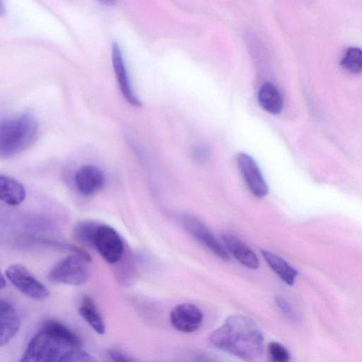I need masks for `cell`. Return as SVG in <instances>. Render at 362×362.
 <instances>
[{
    "instance_id": "2e32d148",
    "label": "cell",
    "mask_w": 362,
    "mask_h": 362,
    "mask_svg": "<svg viewBox=\"0 0 362 362\" xmlns=\"http://www.w3.org/2000/svg\"><path fill=\"white\" fill-rule=\"evenodd\" d=\"M257 98L261 107L271 114H279L283 108V96L277 87L272 83L267 82L262 84L259 90Z\"/></svg>"
},
{
    "instance_id": "d6986e66",
    "label": "cell",
    "mask_w": 362,
    "mask_h": 362,
    "mask_svg": "<svg viewBox=\"0 0 362 362\" xmlns=\"http://www.w3.org/2000/svg\"><path fill=\"white\" fill-rule=\"evenodd\" d=\"M100 224L90 220L80 221L74 228V237L80 243L93 247L95 236Z\"/></svg>"
},
{
    "instance_id": "30bf717a",
    "label": "cell",
    "mask_w": 362,
    "mask_h": 362,
    "mask_svg": "<svg viewBox=\"0 0 362 362\" xmlns=\"http://www.w3.org/2000/svg\"><path fill=\"white\" fill-rule=\"evenodd\" d=\"M74 181L76 187L81 194L90 196L103 188L105 184V176L99 168L86 165L76 171Z\"/></svg>"
},
{
    "instance_id": "ba28073f",
    "label": "cell",
    "mask_w": 362,
    "mask_h": 362,
    "mask_svg": "<svg viewBox=\"0 0 362 362\" xmlns=\"http://www.w3.org/2000/svg\"><path fill=\"white\" fill-rule=\"evenodd\" d=\"M237 163L250 191L258 198L265 197L268 187L254 158L247 153H240L237 156Z\"/></svg>"
},
{
    "instance_id": "44dd1931",
    "label": "cell",
    "mask_w": 362,
    "mask_h": 362,
    "mask_svg": "<svg viewBox=\"0 0 362 362\" xmlns=\"http://www.w3.org/2000/svg\"><path fill=\"white\" fill-rule=\"evenodd\" d=\"M57 362H98L88 353L78 349H74L65 352Z\"/></svg>"
},
{
    "instance_id": "277c9868",
    "label": "cell",
    "mask_w": 362,
    "mask_h": 362,
    "mask_svg": "<svg viewBox=\"0 0 362 362\" xmlns=\"http://www.w3.org/2000/svg\"><path fill=\"white\" fill-rule=\"evenodd\" d=\"M64 346L41 329L31 338L19 362H57Z\"/></svg>"
},
{
    "instance_id": "4316f807",
    "label": "cell",
    "mask_w": 362,
    "mask_h": 362,
    "mask_svg": "<svg viewBox=\"0 0 362 362\" xmlns=\"http://www.w3.org/2000/svg\"><path fill=\"white\" fill-rule=\"evenodd\" d=\"M6 276H4L2 274H1L0 288L1 289H3L6 285Z\"/></svg>"
},
{
    "instance_id": "484cf974",
    "label": "cell",
    "mask_w": 362,
    "mask_h": 362,
    "mask_svg": "<svg viewBox=\"0 0 362 362\" xmlns=\"http://www.w3.org/2000/svg\"><path fill=\"white\" fill-rule=\"evenodd\" d=\"M194 362H214L210 358L205 356L197 357Z\"/></svg>"
},
{
    "instance_id": "7c38bea8",
    "label": "cell",
    "mask_w": 362,
    "mask_h": 362,
    "mask_svg": "<svg viewBox=\"0 0 362 362\" xmlns=\"http://www.w3.org/2000/svg\"><path fill=\"white\" fill-rule=\"evenodd\" d=\"M0 344H7L18 333L20 326V317L9 302L6 300H0Z\"/></svg>"
},
{
    "instance_id": "ffe728a7",
    "label": "cell",
    "mask_w": 362,
    "mask_h": 362,
    "mask_svg": "<svg viewBox=\"0 0 362 362\" xmlns=\"http://www.w3.org/2000/svg\"><path fill=\"white\" fill-rule=\"evenodd\" d=\"M341 64L350 72H362V49L358 47L348 48L341 59Z\"/></svg>"
},
{
    "instance_id": "603a6c76",
    "label": "cell",
    "mask_w": 362,
    "mask_h": 362,
    "mask_svg": "<svg viewBox=\"0 0 362 362\" xmlns=\"http://www.w3.org/2000/svg\"><path fill=\"white\" fill-rule=\"evenodd\" d=\"M108 354L112 362H138L117 349H110Z\"/></svg>"
},
{
    "instance_id": "7a4b0ae2",
    "label": "cell",
    "mask_w": 362,
    "mask_h": 362,
    "mask_svg": "<svg viewBox=\"0 0 362 362\" xmlns=\"http://www.w3.org/2000/svg\"><path fill=\"white\" fill-rule=\"evenodd\" d=\"M37 124L30 112L3 119L0 123V157L11 158L27 148L35 140Z\"/></svg>"
},
{
    "instance_id": "e0dca14e",
    "label": "cell",
    "mask_w": 362,
    "mask_h": 362,
    "mask_svg": "<svg viewBox=\"0 0 362 362\" xmlns=\"http://www.w3.org/2000/svg\"><path fill=\"white\" fill-rule=\"evenodd\" d=\"M78 313L96 333L103 334L105 332L103 318L94 300L90 296H83L78 306Z\"/></svg>"
},
{
    "instance_id": "ac0fdd59",
    "label": "cell",
    "mask_w": 362,
    "mask_h": 362,
    "mask_svg": "<svg viewBox=\"0 0 362 362\" xmlns=\"http://www.w3.org/2000/svg\"><path fill=\"white\" fill-rule=\"evenodd\" d=\"M262 255L269 267L288 285H292L297 276V271L284 259L268 250H262Z\"/></svg>"
},
{
    "instance_id": "4fadbf2b",
    "label": "cell",
    "mask_w": 362,
    "mask_h": 362,
    "mask_svg": "<svg viewBox=\"0 0 362 362\" xmlns=\"http://www.w3.org/2000/svg\"><path fill=\"white\" fill-rule=\"evenodd\" d=\"M224 247L239 262L250 269H256L259 267V259L252 250L248 248L237 237L227 234L222 236Z\"/></svg>"
},
{
    "instance_id": "d4e9b609",
    "label": "cell",
    "mask_w": 362,
    "mask_h": 362,
    "mask_svg": "<svg viewBox=\"0 0 362 362\" xmlns=\"http://www.w3.org/2000/svg\"><path fill=\"white\" fill-rule=\"evenodd\" d=\"M193 156L198 162H204L208 159L209 152L204 146H199L194 148Z\"/></svg>"
},
{
    "instance_id": "52a82bcc",
    "label": "cell",
    "mask_w": 362,
    "mask_h": 362,
    "mask_svg": "<svg viewBox=\"0 0 362 362\" xmlns=\"http://www.w3.org/2000/svg\"><path fill=\"white\" fill-rule=\"evenodd\" d=\"M181 221L185 230L216 256L225 261L230 259L228 251L216 238L212 232L198 218L186 214Z\"/></svg>"
},
{
    "instance_id": "9a60e30c",
    "label": "cell",
    "mask_w": 362,
    "mask_h": 362,
    "mask_svg": "<svg viewBox=\"0 0 362 362\" xmlns=\"http://www.w3.org/2000/svg\"><path fill=\"white\" fill-rule=\"evenodd\" d=\"M42 330L51 334L63 346L78 349L81 344L80 337L64 324L54 320H46L42 326Z\"/></svg>"
},
{
    "instance_id": "7402d4cb",
    "label": "cell",
    "mask_w": 362,
    "mask_h": 362,
    "mask_svg": "<svg viewBox=\"0 0 362 362\" xmlns=\"http://www.w3.org/2000/svg\"><path fill=\"white\" fill-rule=\"evenodd\" d=\"M267 351L272 362H289L290 354L281 344L271 341L268 344Z\"/></svg>"
},
{
    "instance_id": "cb8c5ba5",
    "label": "cell",
    "mask_w": 362,
    "mask_h": 362,
    "mask_svg": "<svg viewBox=\"0 0 362 362\" xmlns=\"http://www.w3.org/2000/svg\"><path fill=\"white\" fill-rule=\"evenodd\" d=\"M275 302L281 312L286 316L291 317L293 315V310L291 305L285 299L281 297L277 296L275 298Z\"/></svg>"
},
{
    "instance_id": "5b68a950",
    "label": "cell",
    "mask_w": 362,
    "mask_h": 362,
    "mask_svg": "<svg viewBox=\"0 0 362 362\" xmlns=\"http://www.w3.org/2000/svg\"><path fill=\"white\" fill-rule=\"evenodd\" d=\"M5 276L16 289L30 298L43 300L49 294L47 287L22 264L10 265L5 272Z\"/></svg>"
},
{
    "instance_id": "5bb4252c",
    "label": "cell",
    "mask_w": 362,
    "mask_h": 362,
    "mask_svg": "<svg viewBox=\"0 0 362 362\" xmlns=\"http://www.w3.org/2000/svg\"><path fill=\"white\" fill-rule=\"evenodd\" d=\"M26 195L23 185L18 180L6 175H0V198L8 205L18 206Z\"/></svg>"
},
{
    "instance_id": "3957f363",
    "label": "cell",
    "mask_w": 362,
    "mask_h": 362,
    "mask_svg": "<svg viewBox=\"0 0 362 362\" xmlns=\"http://www.w3.org/2000/svg\"><path fill=\"white\" fill-rule=\"evenodd\" d=\"M88 261L73 254L57 262L49 272L48 279L54 283L71 286H81L90 278Z\"/></svg>"
},
{
    "instance_id": "8992f818",
    "label": "cell",
    "mask_w": 362,
    "mask_h": 362,
    "mask_svg": "<svg viewBox=\"0 0 362 362\" xmlns=\"http://www.w3.org/2000/svg\"><path fill=\"white\" fill-rule=\"evenodd\" d=\"M94 248L109 264H115L124 253V243L122 238L112 227L100 223L94 239Z\"/></svg>"
},
{
    "instance_id": "8fae6325",
    "label": "cell",
    "mask_w": 362,
    "mask_h": 362,
    "mask_svg": "<svg viewBox=\"0 0 362 362\" xmlns=\"http://www.w3.org/2000/svg\"><path fill=\"white\" fill-rule=\"evenodd\" d=\"M112 60L115 76L121 92L128 103L134 106H141V102L134 95L131 87L121 49L115 42L112 45Z\"/></svg>"
},
{
    "instance_id": "9c48e42d",
    "label": "cell",
    "mask_w": 362,
    "mask_h": 362,
    "mask_svg": "<svg viewBox=\"0 0 362 362\" xmlns=\"http://www.w3.org/2000/svg\"><path fill=\"white\" fill-rule=\"evenodd\" d=\"M170 320L172 326L177 330L191 333L197 330L202 325L203 315L194 304L181 303L172 309Z\"/></svg>"
},
{
    "instance_id": "6da1fadb",
    "label": "cell",
    "mask_w": 362,
    "mask_h": 362,
    "mask_svg": "<svg viewBox=\"0 0 362 362\" xmlns=\"http://www.w3.org/2000/svg\"><path fill=\"white\" fill-rule=\"evenodd\" d=\"M216 348L244 362H258L263 353L264 337L257 324L241 315L228 316L209 336Z\"/></svg>"
}]
</instances>
